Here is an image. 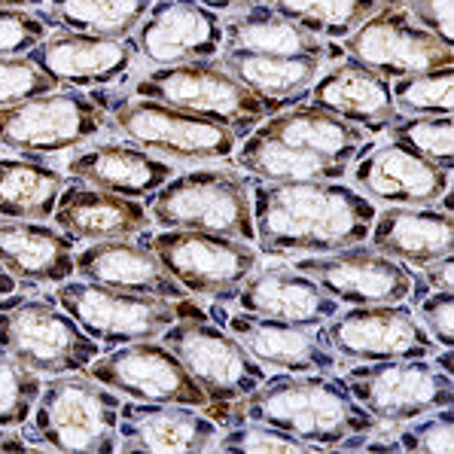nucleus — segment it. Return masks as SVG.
I'll return each mask as SVG.
<instances>
[{
	"label": "nucleus",
	"instance_id": "25",
	"mask_svg": "<svg viewBox=\"0 0 454 454\" xmlns=\"http://www.w3.org/2000/svg\"><path fill=\"white\" fill-rule=\"evenodd\" d=\"M76 275L82 281L101 284L110 290L150 293L162 299H186L180 287L146 241H98L76 254Z\"/></svg>",
	"mask_w": 454,
	"mask_h": 454
},
{
	"label": "nucleus",
	"instance_id": "20",
	"mask_svg": "<svg viewBox=\"0 0 454 454\" xmlns=\"http://www.w3.org/2000/svg\"><path fill=\"white\" fill-rule=\"evenodd\" d=\"M354 190L396 207L436 205L451 190V168L430 165L396 144L360 150L351 168Z\"/></svg>",
	"mask_w": 454,
	"mask_h": 454
},
{
	"label": "nucleus",
	"instance_id": "6",
	"mask_svg": "<svg viewBox=\"0 0 454 454\" xmlns=\"http://www.w3.org/2000/svg\"><path fill=\"white\" fill-rule=\"evenodd\" d=\"M98 104L107 110V129H114L125 144H135L162 159H177V162L229 159L241 141L229 125L150 98L122 95L114 104Z\"/></svg>",
	"mask_w": 454,
	"mask_h": 454
},
{
	"label": "nucleus",
	"instance_id": "33",
	"mask_svg": "<svg viewBox=\"0 0 454 454\" xmlns=\"http://www.w3.org/2000/svg\"><path fill=\"white\" fill-rule=\"evenodd\" d=\"M67 174L34 159H0V216L6 220H52Z\"/></svg>",
	"mask_w": 454,
	"mask_h": 454
},
{
	"label": "nucleus",
	"instance_id": "28",
	"mask_svg": "<svg viewBox=\"0 0 454 454\" xmlns=\"http://www.w3.org/2000/svg\"><path fill=\"white\" fill-rule=\"evenodd\" d=\"M0 265L22 284L59 287L76 275V250L59 226L0 216Z\"/></svg>",
	"mask_w": 454,
	"mask_h": 454
},
{
	"label": "nucleus",
	"instance_id": "49",
	"mask_svg": "<svg viewBox=\"0 0 454 454\" xmlns=\"http://www.w3.org/2000/svg\"><path fill=\"white\" fill-rule=\"evenodd\" d=\"M16 278L10 275V271L4 269V265H0V299L4 296H10V293H16Z\"/></svg>",
	"mask_w": 454,
	"mask_h": 454
},
{
	"label": "nucleus",
	"instance_id": "18",
	"mask_svg": "<svg viewBox=\"0 0 454 454\" xmlns=\"http://www.w3.org/2000/svg\"><path fill=\"white\" fill-rule=\"evenodd\" d=\"M214 324H223L235 339L247 348V354L260 366L284 369V372H333L339 369V354L333 351L324 326H299L281 320L256 317L247 311L211 309Z\"/></svg>",
	"mask_w": 454,
	"mask_h": 454
},
{
	"label": "nucleus",
	"instance_id": "9",
	"mask_svg": "<svg viewBox=\"0 0 454 454\" xmlns=\"http://www.w3.org/2000/svg\"><path fill=\"white\" fill-rule=\"evenodd\" d=\"M107 129V110L80 89L25 98L0 107V146L22 156H52L89 144Z\"/></svg>",
	"mask_w": 454,
	"mask_h": 454
},
{
	"label": "nucleus",
	"instance_id": "50",
	"mask_svg": "<svg viewBox=\"0 0 454 454\" xmlns=\"http://www.w3.org/2000/svg\"><path fill=\"white\" fill-rule=\"evenodd\" d=\"M433 357H436L433 363H436V366L442 369L445 375H451V348H442V354L436 351V354H433Z\"/></svg>",
	"mask_w": 454,
	"mask_h": 454
},
{
	"label": "nucleus",
	"instance_id": "27",
	"mask_svg": "<svg viewBox=\"0 0 454 454\" xmlns=\"http://www.w3.org/2000/svg\"><path fill=\"white\" fill-rule=\"evenodd\" d=\"M309 101L360 129H384L400 116L390 95V82L351 59L320 71L309 89Z\"/></svg>",
	"mask_w": 454,
	"mask_h": 454
},
{
	"label": "nucleus",
	"instance_id": "51",
	"mask_svg": "<svg viewBox=\"0 0 454 454\" xmlns=\"http://www.w3.org/2000/svg\"><path fill=\"white\" fill-rule=\"evenodd\" d=\"M387 4H400V0H387Z\"/></svg>",
	"mask_w": 454,
	"mask_h": 454
},
{
	"label": "nucleus",
	"instance_id": "32",
	"mask_svg": "<svg viewBox=\"0 0 454 454\" xmlns=\"http://www.w3.org/2000/svg\"><path fill=\"white\" fill-rule=\"evenodd\" d=\"M235 162L247 177L265 180V184H305V180H341L348 174L345 162H333V159L314 156L309 150H299L284 141L262 135V131H250L244 141L235 146Z\"/></svg>",
	"mask_w": 454,
	"mask_h": 454
},
{
	"label": "nucleus",
	"instance_id": "36",
	"mask_svg": "<svg viewBox=\"0 0 454 454\" xmlns=\"http://www.w3.org/2000/svg\"><path fill=\"white\" fill-rule=\"evenodd\" d=\"M390 144L409 150L411 156L430 165L451 168V144H454V120L451 116H396L384 125Z\"/></svg>",
	"mask_w": 454,
	"mask_h": 454
},
{
	"label": "nucleus",
	"instance_id": "42",
	"mask_svg": "<svg viewBox=\"0 0 454 454\" xmlns=\"http://www.w3.org/2000/svg\"><path fill=\"white\" fill-rule=\"evenodd\" d=\"M49 34L43 12L0 10V55H27Z\"/></svg>",
	"mask_w": 454,
	"mask_h": 454
},
{
	"label": "nucleus",
	"instance_id": "17",
	"mask_svg": "<svg viewBox=\"0 0 454 454\" xmlns=\"http://www.w3.org/2000/svg\"><path fill=\"white\" fill-rule=\"evenodd\" d=\"M131 40L153 67L207 61L223 52V16L195 0H153Z\"/></svg>",
	"mask_w": 454,
	"mask_h": 454
},
{
	"label": "nucleus",
	"instance_id": "2",
	"mask_svg": "<svg viewBox=\"0 0 454 454\" xmlns=\"http://www.w3.org/2000/svg\"><path fill=\"white\" fill-rule=\"evenodd\" d=\"M223 427L239 421H256L275 427L314 451H335L351 436L381 427L351 396L348 384L330 372H287L262 379L247 396L220 406Z\"/></svg>",
	"mask_w": 454,
	"mask_h": 454
},
{
	"label": "nucleus",
	"instance_id": "38",
	"mask_svg": "<svg viewBox=\"0 0 454 454\" xmlns=\"http://www.w3.org/2000/svg\"><path fill=\"white\" fill-rule=\"evenodd\" d=\"M40 390H43V375L31 372L0 351V427H25L37 406Z\"/></svg>",
	"mask_w": 454,
	"mask_h": 454
},
{
	"label": "nucleus",
	"instance_id": "23",
	"mask_svg": "<svg viewBox=\"0 0 454 454\" xmlns=\"http://www.w3.org/2000/svg\"><path fill=\"white\" fill-rule=\"evenodd\" d=\"M55 226L71 241H137L150 232V211L141 199L95 190L82 180H67L52 214Z\"/></svg>",
	"mask_w": 454,
	"mask_h": 454
},
{
	"label": "nucleus",
	"instance_id": "13",
	"mask_svg": "<svg viewBox=\"0 0 454 454\" xmlns=\"http://www.w3.org/2000/svg\"><path fill=\"white\" fill-rule=\"evenodd\" d=\"M341 55L375 71L387 82L400 76L439 71V67H454L451 43L424 31L403 4H384L379 12L354 27L341 40Z\"/></svg>",
	"mask_w": 454,
	"mask_h": 454
},
{
	"label": "nucleus",
	"instance_id": "44",
	"mask_svg": "<svg viewBox=\"0 0 454 454\" xmlns=\"http://www.w3.org/2000/svg\"><path fill=\"white\" fill-rule=\"evenodd\" d=\"M400 4L424 31L454 43V0H400Z\"/></svg>",
	"mask_w": 454,
	"mask_h": 454
},
{
	"label": "nucleus",
	"instance_id": "21",
	"mask_svg": "<svg viewBox=\"0 0 454 454\" xmlns=\"http://www.w3.org/2000/svg\"><path fill=\"white\" fill-rule=\"evenodd\" d=\"M220 424L205 409L177 403H137L120 409V451L131 454H199L214 451Z\"/></svg>",
	"mask_w": 454,
	"mask_h": 454
},
{
	"label": "nucleus",
	"instance_id": "24",
	"mask_svg": "<svg viewBox=\"0 0 454 454\" xmlns=\"http://www.w3.org/2000/svg\"><path fill=\"white\" fill-rule=\"evenodd\" d=\"M65 171L67 177L125 199H150L174 177L168 159L153 156L135 144L116 141L74 153L65 162Z\"/></svg>",
	"mask_w": 454,
	"mask_h": 454
},
{
	"label": "nucleus",
	"instance_id": "15",
	"mask_svg": "<svg viewBox=\"0 0 454 454\" xmlns=\"http://www.w3.org/2000/svg\"><path fill=\"white\" fill-rule=\"evenodd\" d=\"M82 372L137 403H177L192 409L211 406L207 394L192 381V375L162 339L125 341L120 348H110L107 354H98Z\"/></svg>",
	"mask_w": 454,
	"mask_h": 454
},
{
	"label": "nucleus",
	"instance_id": "45",
	"mask_svg": "<svg viewBox=\"0 0 454 454\" xmlns=\"http://www.w3.org/2000/svg\"><path fill=\"white\" fill-rule=\"evenodd\" d=\"M421 281L427 284V290L436 293H454V260L451 256H439L427 265H421Z\"/></svg>",
	"mask_w": 454,
	"mask_h": 454
},
{
	"label": "nucleus",
	"instance_id": "19",
	"mask_svg": "<svg viewBox=\"0 0 454 454\" xmlns=\"http://www.w3.org/2000/svg\"><path fill=\"white\" fill-rule=\"evenodd\" d=\"M135 40L95 37V34L55 31L46 34L27 59L65 89H104L122 80L135 65Z\"/></svg>",
	"mask_w": 454,
	"mask_h": 454
},
{
	"label": "nucleus",
	"instance_id": "12",
	"mask_svg": "<svg viewBox=\"0 0 454 454\" xmlns=\"http://www.w3.org/2000/svg\"><path fill=\"white\" fill-rule=\"evenodd\" d=\"M55 302L82 326L101 348H120L125 341L159 339L177 320V302L150 293L110 290L92 281L59 284Z\"/></svg>",
	"mask_w": 454,
	"mask_h": 454
},
{
	"label": "nucleus",
	"instance_id": "43",
	"mask_svg": "<svg viewBox=\"0 0 454 454\" xmlns=\"http://www.w3.org/2000/svg\"><path fill=\"white\" fill-rule=\"evenodd\" d=\"M418 320L439 348L454 341V293H433L418 302Z\"/></svg>",
	"mask_w": 454,
	"mask_h": 454
},
{
	"label": "nucleus",
	"instance_id": "47",
	"mask_svg": "<svg viewBox=\"0 0 454 454\" xmlns=\"http://www.w3.org/2000/svg\"><path fill=\"white\" fill-rule=\"evenodd\" d=\"M37 445L27 442L19 433H10L6 427H0V454H19V451H34Z\"/></svg>",
	"mask_w": 454,
	"mask_h": 454
},
{
	"label": "nucleus",
	"instance_id": "3",
	"mask_svg": "<svg viewBox=\"0 0 454 454\" xmlns=\"http://www.w3.org/2000/svg\"><path fill=\"white\" fill-rule=\"evenodd\" d=\"M120 409L122 396L86 372L49 375L31 411L27 439L46 451L114 454L120 451Z\"/></svg>",
	"mask_w": 454,
	"mask_h": 454
},
{
	"label": "nucleus",
	"instance_id": "5",
	"mask_svg": "<svg viewBox=\"0 0 454 454\" xmlns=\"http://www.w3.org/2000/svg\"><path fill=\"white\" fill-rule=\"evenodd\" d=\"M0 351L49 379L82 372L101 354V345L55 302V296L10 293L0 299Z\"/></svg>",
	"mask_w": 454,
	"mask_h": 454
},
{
	"label": "nucleus",
	"instance_id": "39",
	"mask_svg": "<svg viewBox=\"0 0 454 454\" xmlns=\"http://www.w3.org/2000/svg\"><path fill=\"white\" fill-rule=\"evenodd\" d=\"M214 451L223 454H317L311 445L299 442V439L287 436V433L265 427L256 421H239L226 433H220Z\"/></svg>",
	"mask_w": 454,
	"mask_h": 454
},
{
	"label": "nucleus",
	"instance_id": "14",
	"mask_svg": "<svg viewBox=\"0 0 454 454\" xmlns=\"http://www.w3.org/2000/svg\"><path fill=\"white\" fill-rule=\"evenodd\" d=\"M341 381L379 424H406L454 403L451 375L430 360L360 363Z\"/></svg>",
	"mask_w": 454,
	"mask_h": 454
},
{
	"label": "nucleus",
	"instance_id": "11",
	"mask_svg": "<svg viewBox=\"0 0 454 454\" xmlns=\"http://www.w3.org/2000/svg\"><path fill=\"white\" fill-rule=\"evenodd\" d=\"M144 241L186 293L220 302L235 299L247 275L260 265V254L247 241L214 232L165 229L159 235H146Z\"/></svg>",
	"mask_w": 454,
	"mask_h": 454
},
{
	"label": "nucleus",
	"instance_id": "46",
	"mask_svg": "<svg viewBox=\"0 0 454 454\" xmlns=\"http://www.w3.org/2000/svg\"><path fill=\"white\" fill-rule=\"evenodd\" d=\"M195 4H201L205 10L216 12V16H232V12H241V10H247V6L262 4V0H195Z\"/></svg>",
	"mask_w": 454,
	"mask_h": 454
},
{
	"label": "nucleus",
	"instance_id": "29",
	"mask_svg": "<svg viewBox=\"0 0 454 454\" xmlns=\"http://www.w3.org/2000/svg\"><path fill=\"white\" fill-rule=\"evenodd\" d=\"M216 59L247 92L260 98L265 114H278L309 98V89L324 71V59L309 55H250L223 49Z\"/></svg>",
	"mask_w": 454,
	"mask_h": 454
},
{
	"label": "nucleus",
	"instance_id": "22",
	"mask_svg": "<svg viewBox=\"0 0 454 454\" xmlns=\"http://www.w3.org/2000/svg\"><path fill=\"white\" fill-rule=\"evenodd\" d=\"M235 305L256 317L299 326H324L341 311L330 293L293 265H256L235 293Z\"/></svg>",
	"mask_w": 454,
	"mask_h": 454
},
{
	"label": "nucleus",
	"instance_id": "16",
	"mask_svg": "<svg viewBox=\"0 0 454 454\" xmlns=\"http://www.w3.org/2000/svg\"><path fill=\"white\" fill-rule=\"evenodd\" d=\"M333 351L351 363L381 360H430L439 345L421 326L406 302L394 305H348L324 324Z\"/></svg>",
	"mask_w": 454,
	"mask_h": 454
},
{
	"label": "nucleus",
	"instance_id": "31",
	"mask_svg": "<svg viewBox=\"0 0 454 454\" xmlns=\"http://www.w3.org/2000/svg\"><path fill=\"white\" fill-rule=\"evenodd\" d=\"M223 49L250 55H309V59L326 61L324 40L275 12L265 0L232 16H223Z\"/></svg>",
	"mask_w": 454,
	"mask_h": 454
},
{
	"label": "nucleus",
	"instance_id": "10",
	"mask_svg": "<svg viewBox=\"0 0 454 454\" xmlns=\"http://www.w3.org/2000/svg\"><path fill=\"white\" fill-rule=\"evenodd\" d=\"M293 269L317 281L339 305H418L427 290L415 269L390 260L366 241L333 254H309L293 262Z\"/></svg>",
	"mask_w": 454,
	"mask_h": 454
},
{
	"label": "nucleus",
	"instance_id": "8",
	"mask_svg": "<svg viewBox=\"0 0 454 454\" xmlns=\"http://www.w3.org/2000/svg\"><path fill=\"white\" fill-rule=\"evenodd\" d=\"M135 98H150L171 107L190 110V114L207 116L235 131L239 137L250 135L265 116L262 101L241 86L220 59L186 61V65L153 67L150 74L137 76L129 89Z\"/></svg>",
	"mask_w": 454,
	"mask_h": 454
},
{
	"label": "nucleus",
	"instance_id": "26",
	"mask_svg": "<svg viewBox=\"0 0 454 454\" xmlns=\"http://www.w3.org/2000/svg\"><path fill=\"white\" fill-rule=\"evenodd\" d=\"M369 244L390 260L421 269L439 256L454 254V220L449 211L436 205L424 207H396L387 205L375 214L369 229Z\"/></svg>",
	"mask_w": 454,
	"mask_h": 454
},
{
	"label": "nucleus",
	"instance_id": "4",
	"mask_svg": "<svg viewBox=\"0 0 454 454\" xmlns=\"http://www.w3.org/2000/svg\"><path fill=\"white\" fill-rule=\"evenodd\" d=\"M254 180L235 168H199L171 177L150 195V220L162 229H195L254 244Z\"/></svg>",
	"mask_w": 454,
	"mask_h": 454
},
{
	"label": "nucleus",
	"instance_id": "30",
	"mask_svg": "<svg viewBox=\"0 0 454 454\" xmlns=\"http://www.w3.org/2000/svg\"><path fill=\"white\" fill-rule=\"evenodd\" d=\"M256 131L284 141L299 150H309L314 156L333 159V162L351 165L357 159V153L366 144V129L354 122H345L339 116L326 114V110L314 107V104H290L287 110L269 114L256 125Z\"/></svg>",
	"mask_w": 454,
	"mask_h": 454
},
{
	"label": "nucleus",
	"instance_id": "41",
	"mask_svg": "<svg viewBox=\"0 0 454 454\" xmlns=\"http://www.w3.org/2000/svg\"><path fill=\"white\" fill-rule=\"evenodd\" d=\"M52 89H59V82L40 71L27 55H0V107L52 92Z\"/></svg>",
	"mask_w": 454,
	"mask_h": 454
},
{
	"label": "nucleus",
	"instance_id": "34",
	"mask_svg": "<svg viewBox=\"0 0 454 454\" xmlns=\"http://www.w3.org/2000/svg\"><path fill=\"white\" fill-rule=\"evenodd\" d=\"M49 27L125 40L137 31L153 0H46Z\"/></svg>",
	"mask_w": 454,
	"mask_h": 454
},
{
	"label": "nucleus",
	"instance_id": "40",
	"mask_svg": "<svg viewBox=\"0 0 454 454\" xmlns=\"http://www.w3.org/2000/svg\"><path fill=\"white\" fill-rule=\"evenodd\" d=\"M400 436L396 445L400 451H415V454H451L454 449V411L451 406L418 415L411 421L400 424Z\"/></svg>",
	"mask_w": 454,
	"mask_h": 454
},
{
	"label": "nucleus",
	"instance_id": "37",
	"mask_svg": "<svg viewBox=\"0 0 454 454\" xmlns=\"http://www.w3.org/2000/svg\"><path fill=\"white\" fill-rule=\"evenodd\" d=\"M390 95L403 116H451L454 67L390 80Z\"/></svg>",
	"mask_w": 454,
	"mask_h": 454
},
{
	"label": "nucleus",
	"instance_id": "1",
	"mask_svg": "<svg viewBox=\"0 0 454 454\" xmlns=\"http://www.w3.org/2000/svg\"><path fill=\"white\" fill-rule=\"evenodd\" d=\"M256 241L265 254H333L369 239L375 201L341 180L250 184Z\"/></svg>",
	"mask_w": 454,
	"mask_h": 454
},
{
	"label": "nucleus",
	"instance_id": "7",
	"mask_svg": "<svg viewBox=\"0 0 454 454\" xmlns=\"http://www.w3.org/2000/svg\"><path fill=\"white\" fill-rule=\"evenodd\" d=\"M159 339L184 363L211 406L241 400L265 379V366L250 357L247 348L186 299H177V320Z\"/></svg>",
	"mask_w": 454,
	"mask_h": 454
},
{
	"label": "nucleus",
	"instance_id": "48",
	"mask_svg": "<svg viewBox=\"0 0 454 454\" xmlns=\"http://www.w3.org/2000/svg\"><path fill=\"white\" fill-rule=\"evenodd\" d=\"M46 6V0H0V10H37Z\"/></svg>",
	"mask_w": 454,
	"mask_h": 454
},
{
	"label": "nucleus",
	"instance_id": "35",
	"mask_svg": "<svg viewBox=\"0 0 454 454\" xmlns=\"http://www.w3.org/2000/svg\"><path fill=\"white\" fill-rule=\"evenodd\" d=\"M275 12L320 40H345L387 0H265Z\"/></svg>",
	"mask_w": 454,
	"mask_h": 454
}]
</instances>
